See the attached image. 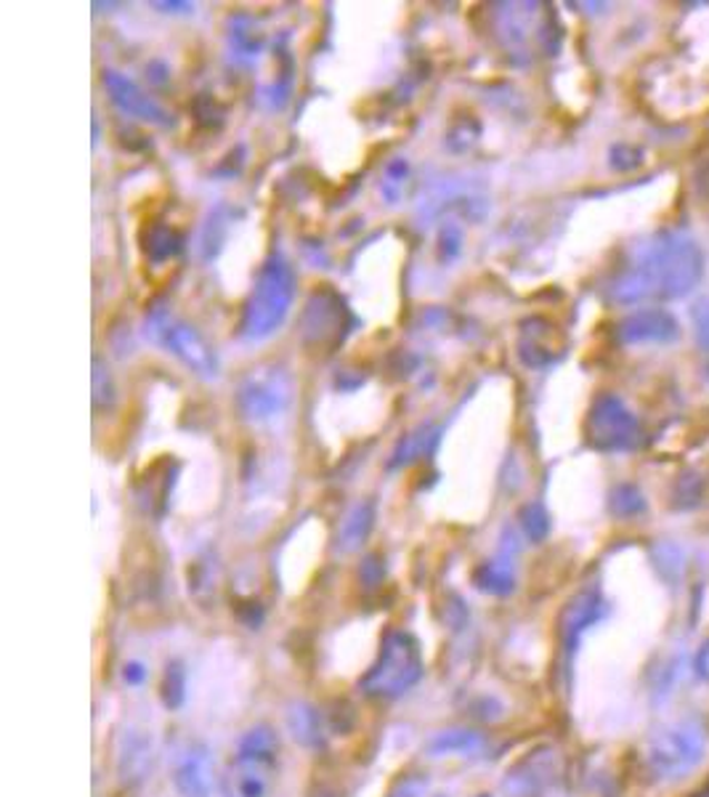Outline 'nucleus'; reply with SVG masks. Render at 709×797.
Returning a JSON list of instances; mask_svg holds the SVG:
<instances>
[{"mask_svg": "<svg viewBox=\"0 0 709 797\" xmlns=\"http://www.w3.org/2000/svg\"><path fill=\"white\" fill-rule=\"evenodd\" d=\"M295 298V272L282 256H272L258 274L256 287L247 298L243 312V333L245 341H264L285 325Z\"/></svg>", "mask_w": 709, "mask_h": 797, "instance_id": "1", "label": "nucleus"}, {"mask_svg": "<svg viewBox=\"0 0 709 797\" xmlns=\"http://www.w3.org/2000/svg\"><path fill=\"white\" fill-rule=\"evenodd\" d=\"M423 672V651L415 636L407 630H391L383 638L373 668L360 680V689L373 699H396L417 686Z\"/></svg>", "mask_w": 709, "mask_h": 797, "instance_id": "2", "label": "nucleus"}, {"mask_svg": "<svg viewBox=\"0 0 709 797\" xmlns=\"http://www.w3.org/2000/svg\"><path fill=\"white\" fill-rule=\"evenodd\" d=\"M705 750V726L697 718L674 720L651 737L649 747H646V768L659 781H678L699 766Z\"/></svg>", "mask_w": 709, "mask_h": 797, "instance_id": "3", "label": "nucleus"}, {"mask_svg": "<svg viewBox=\"0 0 709 797\" xmlns=\"http://www.w3.org/2000/svg\"><path fill=\"white\" fill-rule=\"evenodd\" d=\"M657 295L680 298L699 285L705 274V253L699 243L686 235H662L649 243Z\"/></svg>", "mask_w": 709, "mask_h": 797, "instance_id": "4", "label": "nucleus"}, {"mask_svg": "<svg viewBox=\"0 0 709 797\" xmlns=\"http://www.w3.org/2000/svg\"><path fill=\"white\" fill-rule=\"evenodd\" d=\"M588 439L601 452H630L640 442V423L622 398L605 394L590 410Z\"/></svg>", "mask_w": 709, "mask_h": 797, "instance_id": "5", "label": "nucleus"}, {"mask_svg": "<svg viewBox=\"0 0 709 797\" xmlns=\"http://www.w3.org/2000/svg\"><path fill=\"white\" fill-rule=\"evenodd\" d=\"M151 333H155L170 352L181 356L195 373L216 375V356H213L208 343L199 338L191 327L174 322L170 317H165V314H155V317H151Z\"/></svg>", "mask_w": 709, "mask_h": 797, "instance_id": "6", "label": "nucleus"}, {"mask_svg": "<svg viewBox=\"0 0 709 797\" xmlns=\"http://www.w3.org/2000/svg\"><path fill=\"white\" fill-rule=\"evenodd\" d=\"M605 611L609 607H605L603 593L598 588H584L582 593L571 598L561 614V643L567 655H574L582 636L603 620Z\"/></svg>", "mask_w": 709, "mask_h": 797, "instance_id": "7", "label": "nucleus"}, {"mask_svg": "<svg viewBox=\"0 0 709 797\" xmlns=\"http://www.w3.org/2000/svg\"><path fill=\"white\" fill-rule=\"evenodd\" d=\"M151 758H155V741H151V734L144 731V728L128 726L126 731L120 734V741H117V776H120V785L126 787H139L144 779H147Z\"/></svg>", "mask_w": 709, "mask_h": 797, "instance_id": "8", "label": "nucleus"}, {"mask_svg": "<svg viewBox=\"0 0 709 797\" xmlns=\"http://www.w3.org/2000/svg\"><path fill=\"white\" fill-rule=\"evenodd\" d=\"M174 785L181 797H213L216 776H213V758L208 747L199 745V741H191L187 750L178 755L174 768Z\"/></svg>", "mask_w": 709, "mask_h": 797, "instance_id": "9", "label": "nucleus"}, {"mask_svg": "<svg viewBox=\"0 0 709 797\" xmlns=\"http://www.w3.org/2000/svg\"><path fill=\"white\" fill-rule=\"evenodd\" d=\"M678 335V319L664 308H643L619 325V338L624 343H670Z\"/></svg>", "mask_w": 709, "mask_h": 797, "instance_id": "10", "label": "nucleus"}, {"mask_svg": "<svg viewBox=\"0 0 709 797\" xmlns=\"http://www.w3.org/2000/svg\"><path fill=\"white\" fill-rule=\"evenodd\" d=\"M279 755V737L272 726L258 724L247 728L237 745V762L245 771H268Z\"/></svg>", "mask_w": 709, "mask_h": 797, "instance_id": "11", "label": "nucleus"}, {"mask_svg": "<svg viewBox=\"0 0 709 797\" xmlns=\"http://www.w3.org/2000/svg\"><path fill=\"white\" fill-rule=\"evenodd\" d=\"M239 404H243V412L247 417L266 421V417H274L277 412L285 410L287 386L279 383L277 377H268V381H256V377H253L243 388V394H239Z\"/></svg>", "mask_w": 709, "mask_h": 797, "instance_id": "12", "label": "nucleus"}, {"mask_svg": "<svg viewBox=\"0 0 709 797\" xmlns=\"http://www.w3.org/2000/svg\"><path fill=\"white\" fill-rule=\"evenodd\" d=\"M105 82H107L109 94H112L115 105L120 109H126L128 115H134V118H141V120H149V122H157V126H168L170 122L168 115H165V109L160 105H155L149 96H144L128 78H122V75H117V72H107Z\"/></svg>", "mask_w": 709, "mask_h": 797, "instance_id": "13", "label": "nucleus"}, {"mask_svg": "<svg viewBox=\"0 0 709 797\" xmlns=\"http://www.w3.org/2000/svg\"><path fill=\"white\" fill-rule=\"evenodd\" d=\"M550 766H553V760L550 758L523 760L513 768V771H508L502 787H505V793L511 797H536L548 785Z\"/></svg>", "mask_w": 709, "mask_h": 797, "instance_id": "14", "label": "nucleus"}, {"mask_svg": "<svg viewBox=\"0 0 709 797\" xmlns=\"http://www.w3.org/2000/svg\"><path fill=\"white\" fill-rule=\"evenodd\" d=\"M287 731L306 750H316L325 741V726H322L319 710L312 702H293L287 707Z\"/></svg>", "mask_w": 709, "mask_h": 797, "instance_id": "15", "label": "nucleus"}, {"mask_svg": "<svg viewBox=\"0 0 709 797\" xmlns=\"http://www.w3.org/2000/svg\"><path fill=\"white\" fill-rule=\"evenodd\" d=\"M486 747V739L481 737L479 731H471V728H446V731L436 734L429 741V755L431 758H471V755H479Z\"/></svg>", "mask_w": 709, "mask_h": 797, "instance_id": "16", "label": "nucleus"}, {"mask_svg": "<svg viewBox=\"0 0 709 797\" xmlns=\"http://www.w3.org/2000/svg\"><path fill=\"white\" fill-rule=\"evenodd\" d=\"M473 582H476L479 590L492 596H508L515 588V577H513V561L508 551H502L500 561H489L484 567L476 569L473 574Z\"/></svg>", "mask_w": 709, "mask_h": 797, "instance_id": "17", "label": "nucleus"}, {"mask_svg": "<svg viewBox=\"0 0 709 797\" xmlns=\"http://www.w3.org/2000/svg\"><path fill=\"white\" fill-rule=\"evenodd\" d=\"M534 329H526L521 341V354L529 364H548L550 360L559 356V346H555V327L545 325V329H536V322H532Z\"/></svg>", "mask_w": 709, "mask_h": 797, "instance_id": "18", "label": "nucleus"}, {"mask_svg": "<svg viewBox=\"0 0 709 797\" xmlns=\"http://www.w3.org/2000/svg\"><path fill=\"white\" fill-rule=\"evenodd\" d=\"M373 521H375V513H373V505L364 503V505H356L354 511L348 513V519L343 521L341 527V551H356V548L362 545L364 540H367L370 529H373Z\"/></svg>", "mask_w": 709, "mask_h": 797, "instance_id": "19", "label": "nucleus"}, {"mask_svg": "<svg viewBox=\"0 0 709 797\" xmlns=\"http://www.w3.org/2000/svg\"><path fill=\"white\" fill-rule=\"evenodd\" d=\"M160 697L168 710H178V707L187 702V668H184L181 659H170V662L165 665Z\"/></svg>", "mask_w": 709, "mask_h": 797, "instance_id": "20", "label": "nucleus"}, {"mask_svg": "<svg viewBox=\"0 0 709 797\" xmlns=\"http://www.w3.org/2000/svg\"><path fill=\"white\" fill-rule=\"evenodd\" d=\"M521 527L523 532H526V538L532 542H542L548 538L550 532V516L545 513V508L542 505H526L521 511Z\"/></svg>", "mask_w": 709, "mask_h": 797, "instance_id": "21", "label": "nucleus"}, {"mask_svg": "<svg viewBox=\"0 0 709 797\" xmlns=\"http://www.w3.org/2000/svg\"><path fill=\"white\" fill-rule=\"evenodd\" d=\"M611 508H614L617 516L628 519V516H638L640 511L646 508L643 494H640L636 486H619L614 492V500H611Z\"/></svg>", "mask_w": 709, "mask_h": 797, "instance_id": "22", "label": "nucleus"}, {"mask_svg": "<svg viewBox=\"0 0 709 797\" xmlns=\"http://www.w3.org/2000/svg\"><path fill=\"white\" fill-rule=\"evenodd\" d=\"M657 563H659V572H662L667 580L674 582L683 572V551L672 542H662L657 551Z\"/></svg>", "mask_w": 709, "mask_h": 797, "instance_id": "23", "label": "nucleus"}, {"mask_svg": "<svg viewBox=\"0 0 709 797\" xmlns=\"http://www.w3.org/2000/svg\"><path fill=\"white\" fill-rule=\"evenodd\" d=\"M268 781L264 771H245L239 776V795L243 797H266Z\"/></svg>", "mask_w": 709, "mask_h": 797, "instance_id": "24", "label": "nucleus"}, {"mask_svg": "<svg viewBox=\"0 0 709 797\" xmlns=\"http://www.w3.org/2000/svg\"><path fill=\"white\" fill-rule=\"evenodd\" d=\"M147 665L139 662V659H130V662L122 665V683L126 686H134L136 689V686H141L144 680H147Z\"/></svg>", "mask_w": 709, "mask_h": 797, "instance_id": "25", "label": "nucleus"}, {"mask_svg": "<svg viewBox=\"0 0 709 797\" xmlns=\"http://www.w3.org/2000/svg\"><path fill=\"white\" fill-rule=\"evenodd\" d=\"M697 797H709V785H705V789H701Z\"/></svg>", "mask_w": 709, "mask_h": 797, "instance_id": "26", "label": "nucleus"}, {"mask_svg": "<svg viewBox=\"0 0 709 797\" xmlns=\"http://www.w3.org/2000/svg\"><path fill=\"white\" fill-rule=\"evenodd\" d=\"M479 797H492V795H479Z\"/></svg>", "mask_w": 709, "mask_h": 797, "instance_id": "27", "label": "nucleus"}, {"mask_svg": "<svg viewBox=\"0 0 709 797\" xmlns=\"http://www.w3.org/2000/svg\"><path fill=\"white\" fill-rule=\"evenodd\" d=\"M436 797H446V795H436Z\"/></svg>", "mask_w": 709, "mask_h": 797, "instance_id": "28", "label": "nucleus"}]
</instances>
